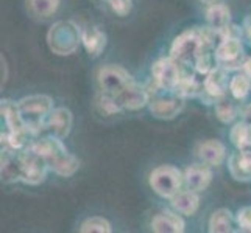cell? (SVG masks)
<instances>
[{
	"instance_id": "cell-1",
	"label": "cell",
	"mask_w": 251,
	"mask_h": 233,
	"mask_svg": "<svg viewBox=\"0 0 251 233\" xmlns=\"http://www.w3.org/2000/svg\"><path fill=\"white\" fill-rule=\"evenodd\" d=\"M17 106H19L24 123L33 134L39 137V134L44 131L50 112L55 109L53 98L44 93L28 95L17 101Z\"/></svg>"
},
{
	"instance_id": "cell-2",
	"label": "cell",
	"mask_w": 251,
	"mask_h": 233,
	"mask_svg": "<svg viewBox=\"0 0 251 233\" xmlns=\"http://www.w3.org/2000/svg\"><path fill=\"white\" fill-rule=\"evenodd\" d=\"M81 42V28L72 21H59L47 31V45L58 56L74 55Z\"/></svg>"
},
{
	"instance_id": "cell-3",
	"label": "cell",
	"mask_w": 251,
	"mask_h": 233,
	"mask_svg": "<svg viewBox=\"0 0 251 233\" xmlns=\"http://www.w3.org/2000/svg\"><path fill=\"white\" fill-rule=\"evenodd\" d=\"M149 182L158 196L172 199L184 185V172L173 165H161L150 172Z\"/></svg>"
},
{
	"instance_id": "cell-4",
	"label": "cell",
	"mask_w": 251,
	"mask_h": 233,
	"mask_svg": "<svg viewBox=\"0 0 251 233\" xmlns=\"http://www.w3.org/2000/svg\"><path fill=\"white\" fill-rule=\"evenodd\" d=\"M214 59L215 64L228 72L242 70V65L247 59L242 36H236V34L225 36L214 48Z\"/></svg>"
},
{
	"instance_id": "cell-5",
	"label": "cell",
	"mask_w": 251,
	"mask_h": 233,
	"mask_svg": "<svg viewBox=\"0 0 251 233\" xmlns=\"http://www.w3.org/2000/svg\"><path fill=\"white\" fill-rule=\"evenodd\" d=\"M184 65L179 64L175 58H159L151 65V81L158 90L173 92L176 89L178 83L184 75Z\"/></svg>"
},
{
	"instance_id": "cell-6",
	"label": "cell",
	"mask_w": 251,
	"mask_h": 233,
	"mask_svg": "<svg viewBox=\"0 0 251 233\" xmlns=\"http://www.w3.org/2000/svg\"><path fill=\"white\" fill-rule=\"evenodd\" d=\"M21 157V182L25 185H39L46 180L50 169V165L44 155L34 151L31 146H27L19 152Z\"/></svg>"
},
{
	"instance_id": "cell-7",
	"label": "cell",
	"mask_w": 251,
	"mask_h": 233,
	"mask_svg": "<svg viewBox=\"0 0 251 233\" xmlns=\"http://www.w3.org/2000/svg\"><path fill=\"white\" fill-rule=\"evenodd\" d=\"M186 100L181 98L175 92L167 90H156V93L151 95V100L149 103L150 114L158 120H173L176 118L184 109Z\"/></svg>"
},
{
	"instance_id": "cell-8",
	"label": "cell",
	"mask_w": 251,
	"mask_h": 233,
	"mask_svg": "<svg viewBox=\"0 0 251 233\" xmlns=\"http://www.w3.org/2000/svg\"><path fill=\"white\" fill-rule=\"evenodd\" d=\"M97 81L101 92L109 95H117L122 92L128 84H131L134 80L131 73L126 68L117 64L103 65L97 72Z\"/></svg>"
},
{
	"instance_id": "cell-9",
	"label": "cell",
	"mask_w": 251,
	"mask_h": 233,
	"mask_svg": "<svg viewBox=\"0 0 251 233\" xmlns=\"http://www.w3.org/2000/svg\"><path fill=\"white\" fill-rule=\"evenodd\" d=\"M228 70L219 67V65H214L209 72H207L203 76V97L201 101L204 105H215L219 98L228 95L229 90V81L231 78L228 76Z\"/></svg>"
},
{
	"instance_id": "cell-10",
	"label": "cell",
	"mask_w": 251,
	"mask_h": 233,
	"mask_svg": "<svg viewBox=\"0 0 251 233\" xmlns=\"http://www.w3.org/2000/svg\"><path fill=\"white\" fill-rule=\"evenodd\" d=\"M116 98L124 110H141L145 106H149L151 100V92L133 81L122 92L117 93Z\"/></svg>"
},
{
	"instance_id": "cell-11",
	"label": "cell",
	"mask_w": 251,
	"mask_h": 233,
	"mask_svg": "<svg viewBox=\"0 0 251 233\" xmlns=\"http://www.w3.org/2000/svg\"><path fill=\"white\" fill-rule=\"evenodd\" d=\"M72 125H74L72 112L66 107H55L50 112V115L47 118L44 131L47 134L56 135L59 139L64 140L66 137H69V134H71Z\"/></svg>"
},
{
	"instance_id": "cell-12",
	"label": "cell",
	"mask_w": 251,
	"mask_h": 233,
	"mask_svg": "<svg viewBox=\"0 0 251 233\" xmlns=\"http://www.w3.org/2000/svg\"><path fill=\"white\" fill-rule=\"evenodd\" d=\"M212 182V169L209 165L200 162L194 163L184 169V185L189 190H194L197 193H201Z\"/></svg>"
},
{
	"instance_id": "cell-13",
	"label": "cell",
	"mask_w": 251,
	"mask_h": 233,
	"mask_svg": "<svg viewBox=\"0 0 251 233\" xmlns=\"http://www.w3.org/2000/svg\"><path fill=\"white\" fill-rule=\"evenodd\" d=\"M17 149L2 146V159H0V176H2V182L5 184H16L21 182L22 171H21V157Z\"/></svg>"
},
{
	"instance_id": "cell-14",
	"label": "cell",
	"mask_w": 251,
	"mask_h": 233,
	"mask_svg": "<svg viewBox=\"0 0 251 233\" xmlns=\"http://www.w3.org/2000/svg\"><path fill=\"white\" fill-rule=\"evenodd\" d=\"M228 169L234 180L250 182L251 180V149H237L228 157Z\"/></svg>"
},
{
	"instance_id": "cell-15",
	"label": "cell",
	"mask_w": 251,
	"mask_h": 233,
	"mask_svg": "<svg viewBox=\"0 0 251 233\" xmlns=\"http://www.w3.org/2000/svg\"><path fill=\"white\" fill-rule=\"evenodd\" d=\"M197 157L209 167H220L226 159V146L215 139L204 140L197 146Z\"/></svg>"
},
{
	"instance_id": "cell-16",
	"label": "cell",
	"mask_w": 251,
	"mask_h": 233,
	"mask_svg": "<svg viewBox=\"0 0 251 233\" xmlns=\"http://www.w3.org/2000/svg\"><path fill=\"white\" fill-rule=\"evenodd\" d=\"M151 230L156 233H183L186 222L178 212H161L151 219Z\"/></svg>"
},
{
	"instance_id": "cell-17",
	"label": "cell",
	"mask_w": 251,
	"mask_h": 233,
	"mask_svg": "<svg viewBox=\"0 0 251 233\" xmlns=\"http://www.w3.org/2000/svg\"><path fill=\"white\" fill-rule=\"evenodd\" d=\"M206 22L207 27H211L212 30L219 31L222 36L225 38V33L229 28L231 25V10L226 3H211L206 10Z\"/></svg>"
},
{
	"instance_id": "cell-18",
	"label": "cell",
	"mask_w": 251,
	"mask_h": 233,
	"mask_svg": "<svg viewBox=\"0 0 251 233\" xmlns=\"http://www.w3.org/2000/svg\"><path fill=\"white\" fill-rule=\"evenodd\" d=\"M106 34L95 25H88L81 28V44L88 55L92 58H97L106 48Z\"/></svg>"
},
{
	"instance_id": "cell-19",
	"label": "cell",
	"mask_w": 251,
	"mask_h": 233,
	"mask_svg": "<svg viewBox=\"0 0 251 233\" xmlns=\"http://www.w3.org/2000/svg\"><path fill=\"white\" fill-rule=\"evenodd\" d=\"M172 209L184 216H194L200 207V196L194 190H179L170 199Z\"/></svg>"
},
{
	"instance_id": "cell-20",
	"label": "cell",
	"mask_w": 251,
	"mask_h": 233,
	"mask_svg": "<svg viewBox=\"0 0 251 233\" xmlns=\"http://www.w3.org/2000/svg\"><path fill=\"white\" fill-rule=\"evenodd\" d=\"M50 169L55 172L56 176L61 177H71L74 176L80 168V160L78 157H75L74 154H71L66 149L59 151L53 159L49 162Z\"/></svg>"
},
{
	"instance_id": "cell-21",
	"label": "cell",
	"mask_w": 251,
	"mask_h": 233,
	"mask_svg": "<svg viewBox=\"0 0 251 233\" xmlns=\"http://www.w3.org/2000/svg\"><path fill=\"white\" fill-rule=\"evenodd\" d=\"M173 92H175L176 95H179V97L184 98V100H194V98L201 100L203 92H204L203 80L201 81L198 80L195 72H192V73L184 72L183 78H181V81L178 83L176 89Z\"/></svg>"
},
{
	"instance_id": "cell-22",
	"label": "cell",
	"mask_w": 251,
	"mask_h": 233,
	"mask_svg": "<svg viewBox=\"0 0 251 233\" xmlns=\"http://www.w3.org/2000/svg\"><path fill=\"white\" fill-rule=\"evenodd\" d=\"M215 107V117L223 125H231L236 122V118L244 114V110L240 109V105L236 98H228V95L219 98L217 103L214 105Z\"/></svg>"
},
{
	"instance_id": "cell-23",
	"label": "cell",
	"mask_w": 251,
	"mask_h": 233,
	"mask_svg": "<svg viewBox=\"0 0 251 233\" xmlns=\"http://www.w3.org/2000/svg\"><path fill=\"white\" fill-rule=\"evenodd\" d=\"M234 214L231 213L229 209H219L212 212L209 222H207V230L211 233H231L236 232L234 224H236Z\"/></svg>"
},
{
	"instance_id": "cell-24",
	"label": "cell",
	"mask_w": 251,
	"mask_h": 233,
	"mask_svg": "<svg viewBox=\"0 0 251 233\" xmlns=\"http://www.w3.org/2000/svg\"><path fill=\"white\" fill-rule=\"evenodd\" d=\"M229 140L237 149H251V122L242 120L229 131Z\"/></svg>"
},
{
	"instance_id": "cell-25",
	"label": "cell",
	"mask_w": 251,
	"mask_h": 233,
	"mask_svg": "<svg viewBox=\"0 0 251 233\" xmlns=\"http://www.w3.org/2000/svg\"><path fill=\"white\" fill-rule=\"evenodd\" d=\"M251 90V80L244 73H236L231 78L229 81V93L232 98H236L237 101H244Z\"/></svg>"
},
{
	"instance_id": "cell-26",
	"label": "cell",
	"mask_w": 251,
	"mask_h": 233,
	"mask_svg": "<svg viewBox=\"0 0 251 233\" xmlns=\"http://www.w3.org/2000/svg\"><path fill=\"white\" fill-rule=\"evenodd\" d=\"M59 8V0H28V10L36 17L53 16Z\"/></svg>"
},
{
	"instance_id": "cell-27",
	"label": "cell",
	"mask_w": 251,
	"mask_h": 233,
	"mask_svg": "<svg viewBox=\"0 0 251 233\" xmlns=\"http://www.w3.org/2000/svg\"><path fill=\"white\" fill-rule=\"evenodd\" d=\"M80 232L81 233H111L112 226L105 218L92 216V218H88L86 221H83V224L80 226Z\"/></svg>"
},
{
	"instance_id": "cell-28",
	"label": "cell",
	"mask_w": 251,
	"mask_h": 233,
	"mask_svg": "<svg viewBox=\"0 0 251 233\" xmlns=\"http://www.w3.org/2000/svg\"><path fill=\"white\" fill-rule=\"evenodd\" d=\"M97 105L103 114H106V115H114V114H119V112L124 110L122 106L119 105L116 95H109L105 92H101V95L97 100Z\"/></svg>"
},
{
	"instance_id": "cell-29",
	"label": "cell",
	"mask_w": 251,
	"mask_h": 233,
	"mask_svg": "<svg viewBox=\"0 0 251 233\" xmlns=\"http://www.w3.org/2000/svg\"><path fill=\"white\" fill-rule=\"evenodd\" d=\"M236 221H237V226H239L240 232L251 233V205L244 207V209H240L237 212Z\"/></svg>"
},
{
	"instance_id": "cell-30",
	"label": "cell",
	"mask_w": 251,
	"mask_h": 233,
	"mask_svg": "<svg viewBox=\"0 0 251 233\" xmlns=\"http://www.w3.org/2000/svg\"><path fill=\"white\" fill-rule=\"evenodd\" d=\"M109 6L112 8V11L119 16H126L131 11V0H108Z\"/></svg>"
},
{
	"instance_id": "cell-31",
	"label": "cell",
	"mask_w": 251,
	"mask_h": 233,
	"mask_svg": "<svg viewBox=\"0 0 251 233\" xmlns=\"http://www.w3.org/2000/svg\"><path fill=\"white\" fill-rule=\"evenodd\" d=\"M242 28H244V36H245V39L248 41V44L251 47V14L245 19L244 27H242Z\"/></svg>"
},
{
	"instance_id": "cell-32",
	"label": "cell",
	"mask_w": 251,
	"mask_h": 233,
	"mask_svg": "<svg viewBox=\"0 0 251 233\" xmlns=\"http://www.w3.org/2000/svg\"><path fill=\"white\" fill-rule=\"evenodd\" d=\"M242 72H244L250 78V80H251V56L245 59L244 65H242Z\"/></svg>"
},
{
	"instance_id": "cell-33",
	"label": "cell",
	"mask_w": 251,
	"mask_h": 233,
	"mask_svg": "<svg viewBox=\"0 0 251 233\" xmlns=\"http://www.w3.org/2000/svg\"><path fill=\"white\" fill-rule=\"evenodd\" d=\"M242 115H244V120H247V122H251V103L244 109V114H242Z\"/></svg>"
},
{
	"instance_id": "cell-34",
	"label": "cell",
	"mask_w": 251,
	"mask_h": 233,
	"mask_svg": "<svg viewBox=\"0 0 251 233\" xmlns=\"http://www.w3.org/2000/svg\"><path fill=\"white\" fill-rule=\"evenodd\" d=\"M200 2H203V3H214L215 0H200Z\"/></svg>"
}]
</instances>
